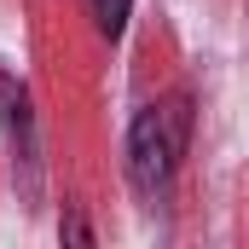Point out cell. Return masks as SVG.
<instances>
[{"label":"cell","instance_id":"cell-1","mask_svg":"<svg viewBox=\"0 0 249 249\" xmlns=\"http://www.w3.org/2000/svg\"><path fill=\"white\" fill-rule=\"evenodd\" d=\"M186 139H191V110L186 99H162V105H145L133 127H127V174L145 197L174 180L180 157H186Z\"/></svg>","mask_w":249,"mask_h":249},{"label":"cell","instance_id":"cell-3","mask_svg":"<svg viewBox=\"0 0 249 249\" xmlns=\"http://www.w3.org/2000/svg\"><path fill=\"white\" fill-rule=\"evenodd\" d=\"M64 238H75V244H93V232H87L81 220H64Z\"/></svg>","mask_w":249,"mask_h":249},{"label":"cell","instance_id":"cell-2","mask_svg":"<svg viewBox=\"0 0 249 249\" xmlns=\"http://www.w3.org/2000/svg\"><path fill=\"white\" fill-rule=\"evenodd\" d=\"M87 6H93V23H99V35H110V41H116V35L127 29V12H133V0H87Z\"/></svg>","mask_w":249,"mask_h":249}]
</instances>
